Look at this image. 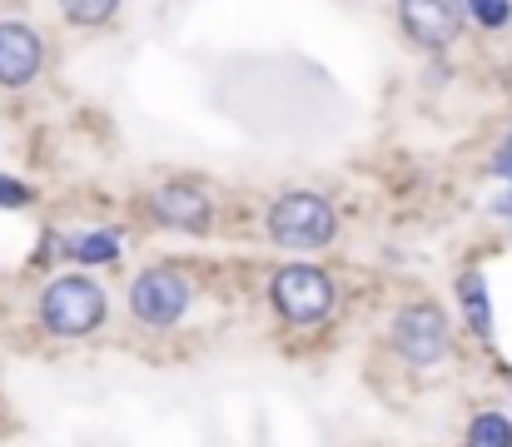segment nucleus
Returning a JSON list of instances; mask_svg holds the SVG:
<instances>
[{"instance_id": "6e6552de", "label": "nucleus", "mask_w": 512, "mask_h": 447, "mask_svg": "<svg viewBox=\"0 0 512 447\" xmlns=\"http://www.w3.org/2000/svg\"><path fill=\"white\" fill-rule=\"evenodd\" d=\"M155 214H160V224H170V229H189V234H204V229H209V219H214L209 199H204L194 184H165V189L155 194Z\"/></svg>"}, {"instance_id": "1a4fd4ad", "label": "nucleus", "mask_w": 512, "mask_h": 447, "mask_svg": "<svg viewBox=\"0 0 512 447\" xmlns=\"http://www.w3.org/2000/svg\"><path fill=\"white\" fill-rule=\"evenodd\" d=\"M458 298H463V313H468L473 333L478 338H493V313H488V284H483V274H463L458 279Z\"/></svg>"}, {"instance_id": "20e7f679", "label": "nucleus", "mask_w": 512, "mask_h": 447, "mask_svg": "<svg viewBox=\"0 0 512 447\" xmlns=\"http://www.w3.org/2000/svg\"><path fill=\"white\" fill-rule=\"evenodd\" d=\"M393 348H398V358L413 363V368L443 363V358L453 353V333H448L443 308H433V303H408V308L398 313V323H393Z\"/></svg>"}, {"instance_id": "0eeeda50", "label": "nucleus", "mask_w": 512, "mask_h": 447, "mask_svg": "<svg viewBox=\"0 0 512 447\" xmlns=\"http://www.w3.org/2000/svg\"><path fill=\"white\" fill-rule=\"evenodd\" d=\"M40 65H45L40 35L20 20H0V85L20 90V85H30L40 75Z\"/></svg>"}, {"instance_id": "423d86ee", "label": "nucleus", "mask_w": 512, "mask_h": 447, "mask_svg": "<svg viewBox=\"0 0 512 447\" xmlns=\"http://www.w3.org/2000/svg\"><path fill=\"white\" fill-rule=\"evenodd\" d=\"M398 15H403L408 35L428 50L453 45L463 35V20H468L463 0H398Z\"/></svg>"}, {"instance_id": "9d476101", "label": "nucleus", "mask_w": 512, "mask_h": 447, "mask_svg": "<svg viewBox=\"0 0 512 447\" xmlns=\"http://www.w3.org/2000/svg\"><path fill=\"white\" fill-rule=\"evenodd\" d=\"M468 447H512V423L503 413H478L468 428Z\"/></svg>"}, {"instance_id": "4468645a", "label": "nucleus", "mask_w": 512, "mask_h": 447, "mask_svg": "<svg viewBox=\"0 0 512 447\" xmlns=\"http://www.w3.org/2000/svg\"><path fill=\"white\" fill-rule=\"evenodd\" d=\"M0 204H5V209H20V204H30V189H25L20 179H5V174H0Z\"/></svg>"}, {"instance_id": "ddd939ff", "label": "nucleus", "mask_w": 512, "mask_h": 447, "mask_svg": "<svg viewBox=\"0 0 512 447\" xmlns=\"http://www.w3.org/2000/svg\"><path fill=\"white\" fill-rule=\"evenodd\" d=\"M463 10H468L483 30H503L512 20V0H463Z\"/></svg>"}, {"instance_id": "f03ea898", "label": "nucleus", "mask_w": 512, "mask_h": 447, "mask_svg": "<svg viewBox=\"0 0 512 447\" xmlns=\"http://www.w3.org/2000/svg\"><path fill=\"white\" fill-rule=\"evenodd\" d=\"M334 229H339V219H334L329 199H319V194H284L269 209V239L284 249H324L334 239Z\"/></svg>"}, {"instance_id": "9b49d317", "label": "nucleus", "mask_w": 512, "mask_h": 447, "mask_svg": "<svg viewBox=\"0 0 512 447\" xmlns=\"http://www.w3.org/2000/svg\"><path fill=\"white\" fill-rule=\"evenodd\" d=\"M70 249H75L80 264H110V259L120 254V239H115V234H80Z\"/></svg>"}, {"instance_id": "2eb2a0df", "label": "nucleus", "mask_w": 512, "mask_h": 447, "mask_svg": "<svg viewBox=\"0 0 512 447\" xmlns=\"http://www.w3.org/2000/svg\"><path fill=\"white\" fill-rule=\"evenodd\" d=\"M498 174H503V179H512V135L503 140V149H498Z\"/></svg>"}, {"instance_id": "dca6fc26", "label": "nucleus", "mask_w": 512, "mask_h": 447, "mask_svg": "<svg viewBox=\"0 0 512 447\" xmlns=\"http://www.w3.org/2000/svg\"><path fill=\"white\" fill-rule=\"evenodd\" d=\"M498 214H512V194H503V199H498Z\"/></svg>"}, {"instance_id": "f8f14e48", "label": "nucleus", "mask_w": 512, "mask_h": 447, "mask_svg": "<svg viewBox=\"0 0 512 447\" xmlns=\"http://www.w3.org/2000/svg\"><path fill=\"white\" fill-rule=\"evenodd\" d=\"M60 10H65L75 25H105V20L120 10V0H60Z\"/></svg>"}, {"instance_id": "7ed1b4c3", "label": "nucleus", "mask_w": 512, "mask_h": 447, "mask_svg": "<svg viewBox=\"0 0 512 447\" xmlns=\"http://www.w3.org/2000/svg\"><path fill=\"white\" fill-rule=\"evenodd\" d=\"M269 298H274L279 318H289L294 328H314V323H324L329 308H334V284H329V274L314 269V264H289V269L274 274Z\"/></svg>"}, {"instance_id": "39448f33", "label": "nucleus", "mask_w": 512, "mask_h": 447, "mask_svg": "<svg viewBox=\"0 0 512 447\" xmlns=\"http://www.w3.org/2000/svg\"><path fill=\"white\" fill-rule=\"evenodd\" d=\"M189 308V284L174 269H150L130 284V313L150 328H170Z\"/></svg>"}, {"instance_id": "f257e3e1", "label": "nucleus", "mask_w": 512, "mask_h": 447, "mask_svg": "<svg viewBox=\"0 0 512 447\" xmlns=\"http://www.w3.org/2000/svg\"><path fill=\"white\" fill-rule=\"evenodd\" d=\"M40 323L55 338H85L105 323V289L85 274H65L40 294Z\"/></svg>"}]
</instances>
